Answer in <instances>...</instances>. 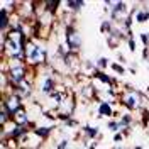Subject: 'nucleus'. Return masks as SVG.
I'll return each instance as SVG.
<instances>
[{"mask_svg": "<svg viewBox=\"0 0 149 149\" xmlns=\"http://www.w3.org/2000/svg\"><path fill=\"white\" fill-rule=\"evenodd\" d=\"M26 63L32 70L51 65L49 58H47L46 47L42 44H39L36 39H27V42H26Z\"/></svg>", "mask_w": 149, "mask_h": 149, "instance_id": "1", "label": "nucleus"}, {"mask_svg": "<svg viewBox=\"0 0 149 149\" xmlns=\"http://www.w3.org/2000/svg\"><path fill=\"white\" fill-rule=\"evenodd\" d=\"M144 95L139 90H134L130 86H124V90L119 95V103L124 105L127 110L130 112H137L142 110V103H144Z\"/></svg>", "mask_w": 149, "mask_h": 149, "instance_id": "2", "label": "nucleus"}, {"mask_svg": "<svg viewBox=\"0 0 149 149\" xmlns=\"http://www.w3.org/2000/svg\"><path fill=\"white\" fill-rule=\"evenodd\" d=\"M63 42L66 44L70 53H78L81 49V34L74 27V24L63 27Z\"/></svg>", "mask_w": 149, "mask_h": 149, "instance_id": "3", "label": "nucleus"}, {"mask_svg": "<svg viewBox=\"0 0 149 149\" xmlns=\"http://www.w3.org/2000/svg\"><path fill=\"white\" fill-rule=\"evenodd\" d=\"M5 107H7V110L10 112V115H14L19 109H22L24 107V100L19 97L17 93L14 92H7V93H2V102Z\"/></svg>", "mask_w": 149, "mask_h": 149, "instance_id": "4", "label": "nucleus"}, {"mask_svg": "<svg viewBox=\"0 0 149 149\" xmlns=\"http://www.w3.org/2000/svg\"><path fill=\"white\" fill-rule=\"evenodd\" d=\"M115 115H117L115 103H110V102H98V107H97V117H98V119H102V117L113 119Z\"/></svg>", "mask_w": 149, "mask_h": 149, "instance_id": "5", "label": "nucleus"}, {"mask_svg": "<svg viewBox=\"0 0 149 149\" xmlns=\"http://www.w3.org/2000/svg\"><path fill=\"white\" fill-rule=\"evenodd\" d=\"M12 122H14L15 125H29L32 120H31V115H29L27 107L19 109V110L12 115Z\"/></svg>", "mask_w": 149, "mask_h": 149, "instance_id": "6", "label": "nucleus"}, {"mask_svg": "<svg viewBox=\"0 0 149 149\" xmlns=\"http://www.w3.org/2000/svg\"><path fill=\"white\" fill-rule=\"evenodd\" d=\"M85 5H86V2H83V0H68V2H61V7H63L66 12L73 14V15H76Z\"/></svg>", "mask_w": 149, "mask_h": 149, "instance_id": "7", "label": "nucleus"}, {"mask_svg": "<svg viewBox=\"0 0 149 149\" xmlns=\"http://www.w3.org/2000/svg\"><path fill=\"white\" fill-rule=\"evenodd\" d=\"M80 136L86 141H98L100 139V129L98 127H92V125H83Z\"/></svg>", "mask_w": 149, "mask_h": 149, "instance_id": "8", "label": "nucleus"}, {"mask_svg": "<svg viewBox=\"0 0 149 149\" xmlns=\"http://www.w3.org/2000/svg\"><path fill=\"white\" fill-rule=\"evenodd\" d=\"M53 129H54V125H37L34 132H36L39 137H42V139H47L51 134H53Z\"/></svg>", "mask_w": 149, "mask_h": 149, "instance_id": "9", "label": "nucleus"}, {"mask_svg": "<svg viewBox=\"0 0 149 149\" xmlns=\"http://www.w3.org/2000/svg\"><path fill=\"white\" fill-rule=\"evenodd\" d=\"M113 29H115V26H113V22H112L110 19H107V20H102V24H100V31H102V34H110V32H113Z\"/></svg>", "mask_w": 149, "mask_h": 149, "instance_id": "10", "label": "nucleus"}, {"mask_svg": "<svg viewBox=\"0 0 149 149\" xmlns=\"http://www.w3.org/2000/svg\"><path fill=\"white\" fill-rule=\"evenodd\" d=\"M95 65H97V68H98L100 71H105L112 63L109 61V58H103V56H102V58H98V59H97V63H95Z\"/></svg>", "mask_w": 149, "mask_h": 149, "instance_id": "11", "label": "nucleus"}, {"mask_svg": "<svg viewBox=\"0 0 149 149\" xmlns=\"http://www.w3.org/2000/svg\"><path fill=\"white\" fill-rule=\"evenodd\" d=\"M107 129L110 130V132H113V134L120 132V127H119V122H117V119H112V120L107 122Z\"/></svg>", "mask_w": 149, "mask_h": 149, "instance_id": "12", "label": "nucleus"}, {"mask_svg": "<svg viewBox=\"0 0 149 149\" xmlns=\"http://www.w3.org/2000/svg\"><path fill=\"white\" fill-rule=\"evenodd\" d=\"M70 146H71V141L68 139V137H65V139H61L59 142H58L56 149H71Z\"/></svg>", "mask_w": 149, "mask_h": 149, "instance_id": "13", "label": "nucleus"}, {"mask_svg": "<svg viewBox=\"0 0 149 149\" xmlns=\"http://www.w3.org/2000/svg\"><path fill=\"white\" fill-rule=\"evenodd\" d=\"M110 68L115 71V73H119V74H124V73H125V68H124V65H120V63H112Z\"/></svg>", "mask_w": 149, "mask_h": 149, "instance_id": "14", "label": "nucleus"}, {"mask_svg": "<svg viewBox=\"0 0 149 149\" xmlns=\"http://www.w3.org/2000/svg\"><path fill=\"white\" fill-rule=\"evenodd\" d=\"M125 42H127V46H129V49L132 51V53H134V51H136V41H134V37H129V39H127Z\"/></svg>", "mask_w": 149, "mask_h": 149, "instance_id": "15", "label": "nucleus"}, {"mask_svg": "<svg viewBox=\"0 0 149 149\" xmlns=\"http://www.w3.org/2000/svg\"><path fill=\"white\" fill-rule=\"evenodd\" d=\"M141 41H142V44H144V47H149V34H141Z\"/></svg>", "mask_w": 149, "mask_h": 149, "instance_id": "16", "label": "nucleus"}, {"mask_svg": "<svg viewBox=\"0 0 149 149\" xmlns=\"http://www.w3.org/2000/svg\"><path fill=\"white\" fill-rule=\"evenodd\" d=\"M124 137H125V136H124L122 132H117V134H113V142H122Z\"/></svg>", "mask_w": 149, "mask_h": 149, "instance_id": "17", "label": "nucleus"}, {"mask_svg": "<svg viewBox=\"0 0 149 149\" xmlns=\"http://www.w3.org/2000/svg\"><path fill=\"white\" fill-rule=\"evenodd\" d=\"M117 59H119V63H120V65H125V63H127V59H125V58L120 54V53L117 54Z\"/></svg>", "mask_w": 149, "mask_h": 149, "instance_id": "18", "label": "nucleus"}, {"mask_svg": "<svg viewBox=\"0 0 149 149\" xmlns=\"http://www.w3.org/2000/svg\"><path fill=\"white\" fill-rule=\"evenodd\" d=\"M112 149H129V148H125V146H115V148H112Z\"/></svg>", "mask_w": 149, "mask_h": 149, "instance_id": "19", "label": "nucleus"}, {"mask_svg": "<svg viewBox=\"0 0 149 149\" xmlns=\"http://www.w3.org/2000/svg\"><path fill=\"white\" fill-rule=\"evenodd\" d=\"M136 149H142V146H136Z\"/></svg>", "mask_w": 149, "mask_h": 149, "instance_id": "20", "label": "nucleus"}, {"mask_svg": "<svg viewBox=\"0 0 149 149\" xmlns=\"http://www.w3.org/2000/svg\"><path fill=\"white\" fill-rule=\"evenodd\" d=\"M20 149H34V148H20Z\"/></svg>", "mask_w": 149, "mask_h": 149, "instance_id": "21", "label": "nucleus"}, {"mask_svg": "<svg viewBox=\"0 0 149 149\" xmlns=\"http://www.w3.org/2000/svg\"><path fill=\"white\" fill-rule=\"evenodd\" d=\"M148 5H149V2H148Z\"/></svg>", "mask_w": 149, "mask_h": 149, "instance_id": "22", "label": "nucleus"}]
</instances>
